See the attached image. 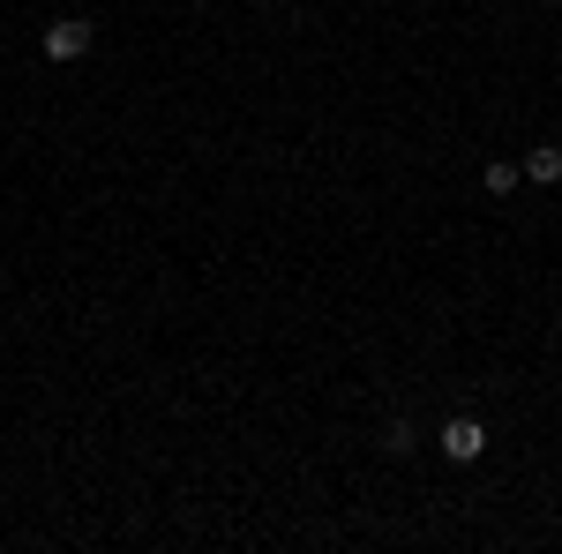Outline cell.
<instances>
[{
    "label": "cell",
    "mask_w": 562,
    "mask_h": 554,
    "mask_svg": "<svg viewBox=\"0 0 562 554\" xmlns=\"http://www.w3.org/2000/svg\"><path fill=\"white\" fill-rule=\"evenodd\" d=\"M90 38H98V31H90L83 15H53V23H45V60L68 68V60H83V53H90Z\"/></svg>",
    "instance_id": "cell-1"
},
{
    "label": "cell",
    "mask_w": 562,
    "mask_h": 554,
    "mask_svg": "<svg viewBox=\"0 0 562 554\" xmlns=\"http://www.w3.org/2000/svg\"><path fill=\"white\" fill-rule=\"evenodd\" d=\"M442 457H450V465H480V457H487V427L465 420V412L442 420Z\"/></svg>",
    "instance_id": "cell-2"
},
{
    "label": "cell",
    "mask_w": 562,
    "mask_h": 554,
    "mask_svg": "<svg viewBox=\"0 0 562 554\" xmlns=\"http://www.w3.org/2000/svg\"><path fill=\"white\" fill-rule=\"evenodd\" d=\"M525 180H532V188H555L562 180V143H532V150H525Z\"/></svg>",
    "instance_id": "cell-3"
},
{
    "label": "cell",
    "mask_w": 562,
    "mask_h": 554,
    "mask_svg": "<svg viewBox=\"0 0 562 554\" xmlns=\"http://www.w3.org/2000/svg\"><path fill=\"white\" fill-rule=\"evenodd\" d=\"M480 188H487V195H518V188H525V166H510V158H487Z\"/></svg>",
    "instance_id": "cell-4"
},
{
    "label": "cell",
    "mask_w": 562,
    "mask_h": 554,
    "mask_svg": "<svg viewBox=\"0 0 562 554\" xmlns=\"http://www.w3.org/2000/svg\"><path fill=\"white\" fill-rule=\"evenodd\" d=\"M383 450H390V457H405V450H413V420H383Z\"/></svg>",
    "instance_id": "cell-5"
}]
</instances>
